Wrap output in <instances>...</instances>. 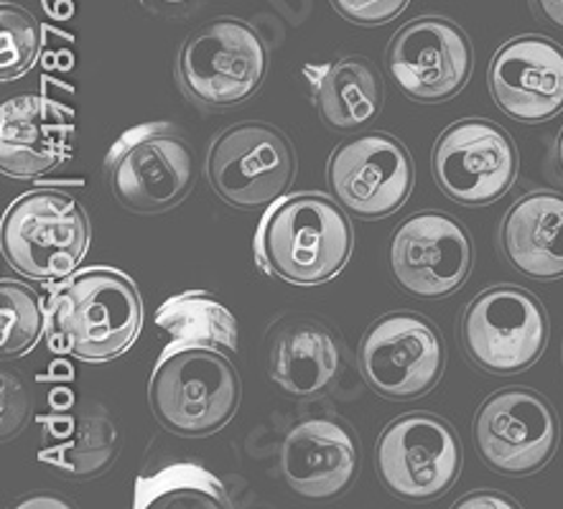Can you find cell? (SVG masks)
<instances>
[{"instance_id": "6da1fadb", "label": "cell", "mask_w": 563, "mask_h": 509, "mask_svg": "<svg viewBox=\"0 0 563 509\" xmlns=\"http://www.w3.org/2000/svg\"><path fill=\"white\" fill-rule=\"evenodd\" d=\"M355 234L342 204L324 193H286L265 209L255 230V263L265 276L319 286L347 268Z\"/></svg>"}, {"instance_id": "7a4b0ae2", "label": "cell", "mask_w": 563, "mask_h": 509, "mask_svg": "<svg viewBox=\"0 0 563 509\" xmlns=\"http://www.w3.org/2000/svg\"><path fill=\"white\" fill-rule=\"evenodd\" d=\"M143 327L135 283L110 268H92L56 290L49 329L56 350L82 362H110L133 346Z\"/></svg>"}, {"instance_id": "3957f363", "label": "cell", "mask_w": 563, "mask_h": 509, "mask_svg": "<svg viewBox=\"0 0 563 509\" xmlns=\"http://www.w3.org/2000/svg\"><path fill=\"white\" fill-rule=\"evenodd\" d=\"M148 400L166 431L181 439H205L238 413V369L214 346H166L151 372Z\"/></svg>"}, {"instance_id": "277c9868", "label": "cell", "mask_w": 563, "mask_h": 509, "mask_svg": "<svg viewBox=\"0 0 563 509\" xmlns=\"http://www.w3.org/2000/svg\"><path fill=\"white\" fill-rule=\"evenodd\" d=\"M0 245L13 270L34 280H59L77 270L90 247V222L69 193L34 189L8 207Z\"/></svg>"}, {"instance_id": "5b68a950", "label": "cell", "mask_w": 563, "mask_h": 509, "mask_svg": "<svg viewBox=\"0 0 563 509\" xmlns=\"http://www.w3.org/2000/svg\"><path fill=\"white\" fill-rule=\"evenodd\" d=\"M115 199L135 214L181 204L197 179L195 151L168 123H146L120 135L104 161Z\"/></svg>"}, {"instance_id": "8992f818", "label": "cell", "mask_w": 563, "mask_h": 509, "mask_svg": "<svg viewBox=\"0 0 563 509\" xmlns=\"http://www.w3.org/2000/svg\"><path fill=\"white\" fill-rule=\"evenodd\" d=\"M460 339L474 367L487 375H520L549 344V313L530 290L495 286L466 306Z\"/></svg>"}, {"instance_id": "52a82bcc", "label": "cell", "mask_w": 563, "mask_h": 509, "mask_svg": "<svg viewBox=\"0 0 563 509\" xmlns=\"http://www.w3.org/2000/svg\"><path fill=\"white\" fill-rule=\"evenodd\" d=\"M268 71V48L253 26L214 19L197 29L179 52L181 90L205 108H232L257 92Z\"/></svg>"}, {"instance_id": "ba28073f", "label": "cell", "mask_w": 563, "mask_h": 509, "mask_svg": "<svg viewBox=\"0 0 563 509\" xmlns=\"http://www.w3.org/2000/svg\"><path fill=\"white\" fill-rule=\"evenodd\" d=\"M383 487L404 502H433L462 474V443L454 428L433 413H406L383 428L375 446Z\"/></svg>"}, {"instance_id": "9c48e42d", "label": "cell", "mask_w": 563, "mask_h": 509, "mask_svg": "<svg viewBox=\"0 0 563 509\" xmlns=\"http://www.w3.org/2000/svg\"><path fill=\"white\" fill-rule=\"evenodd\" d=\"M357 365L380 398L418 400L444 375L446 346L439 329L421 313L393 311L365 331Z\"/></svg>"}, {"instance_id": "30bf717a", "label": "cell", "mask_w": 563, "mask_h": 509, "mask_svg": "<svg viewBox=\"0 0 563 509\" xmlns=\"http://www.w3.org/2000/svg\"><path fill=\"white\" fill-rule=\"evenodd\" d=\"M296 176L291 143L268 123H240L220 133L207 153V179L222 201L261 209L286 197Z\"/></svg>"}, {"instance_id": "8fae6325", "label": "cell", "mask_w": 563, "mask_h": 509, "mask_svg": "<svg viewBox=\"0 0 563 509\" xmlns=\"http://www.w3.org/2000/svg\"><path fill=\"white\" fill-rule=\"evenodd\" d=\"M559 420L551 402L528 387H505L482 402L474 446L482 462L505 476H530L551 462Z\"/></svg>"}, {"instance_id": "7c38bea8", "label": "cell", "mask_w": 563, "mask_h": 509, "mask_svg": "<svg viewBox=\"0 0 563 509\" xmlns=\"http://www.w3.org/2000/svg\"><path fill=\"white\" fill-rule=\"evenodd\" d=\"M439 189L464 207H487L503 199L518 176V151L505 128L482 118L449 125L433 145Z\"/></svg>"}, {"instance_id": "4fadbf2b", "label": "cell", "mask_w": 563, "mask_h": 509, "mask_svg": "<svg viewBox=\"0 0 563 509\" xmlns=\"http://www.w3.org/2000/svg\"><path fill=\"white\" fill-rule=\"evenodd\" d=\"M385 64L398 90L416 102H444L472 77V42L462 26L439 15L406 23L393 36Z\"/></svg>"}, {"instance_id": "5bb4252c", "label": "cell", "mask_w": 563, "mask_h": 509, "mask_svg": "<svg viewBox=\"0 0 563 509\" xmlns=\"http://www.w3.org/2000/svg\"><path fill=\"white\" fill-rule=\"evenodd\" d=\"M334 199L360 220H385L413 191V164L406 145L385 133L357 135L332 153L327 166Z\"/></svg>"}, {"instance_id": "9a60e30c", "label": "cell", "mask_w": 563, "mask_h": 509, "mask_svg": "<svg viewBox=\"0 0 563 509\" xmlns=\"http://www.w3.org/2000/svg\"><path fill=\"white\" fill-rule=\"evenodd\" d=\"M393 278L408 296L444 298L472 270V242L464 224L444 212H418L390 240Z\"/></svg>"}, {"instance_id": "2e32d148", "label": "cell", "mask_w": 563, "mask_h": 509, "mask_svg": "<svg viewBox=\"0 0 563 509\" xmlns=\"http://www.w3.org/2000/svg\"><path fill=\"white\" fill-rule=\"evenodd\" d=\"M489 92L518 123H545L563 110V46L526 34L497 48L487 71Z\"/></svg>"}, {"instance_id": "e0dca14e", "label": "cell", "mask_w": 563, "mask_h": 509, "mask_svg": "<svg viewBox=\"0 0 563 509\" xmlns=\"http://www.w3.org/2000/svg\"><path fill=\"white\" fill-rule=\"evenodd\" d=\"M280 468L288 487L307 499H334L347 491L360 472L357 435L332 416L303 418L286 433Z\"/></svg>"}, {"instance_id": "ac0fdd59", "label": "cell", "mask_w": 563, "mask_h": 509, "mask_svg": "<svg viewBox=\"0 0 563 509\" xmlns=\"http://www.w3.org/2000/svg\"><path fill=\"white\" fill-rule=\"evenodd\" d=\"M75 115L42 95L8 100L0 110V168L13 179H38L71 156Z\"/></svg>"}, {"instance_id": "d6986e66", "label": "cell", "mask_w": 563, "mask_h": 509, "mask_svg": "<svg viewBox=\"0 0 563 509\" xmlns=\"http://www.w3.org/2000/svg\"><path fill=\"white\" fill-rule=\"evenodd\" d=\"M500 247L520 276L563 278V193L530 191L515 201L503 217Z\"/></svg>"}, {"instance_id": "ffe728a7", "label": "cell", "mask_w": 563, "mask_h": 509, "mask_svg": "<svg viewBox=\"0 0 563 509\" xmlns=\"http://www.w3.org/2000/svg\"><path fill=\"white\" fill-rule=\"evenodd\" d=\"M342 365L332 329L311 319H286L273 331L268 375L294 398H317Z\"/></svg>"}, {"instance_id": "44dd1931", "label": "cell", "mask_w": 563, "mask_h": 509, "mask_svg": "<svg viewBox=\"0 0 563 509\" xmlns=\"http://www.w3.org/2000/svg\"><path fill=\"white\" fill-rule=\"evenodd\" d=\"M44 435L38 458L75 479L102 474L118 454V433L110 416L95 402H85L42 418Z\"/></svg>"}, {"instance_id": "7402d4cb", "label": "cell", "mask_w": 563, "mask_h": 509, "mask_svg": "<svg viewBox=\"0 0 563 509\" xmlns=\"http://www.w3.org/2000/svg\"><path fill=\"white\" fill-rule=\"evenodd\" d=\"M311 71L319 115L336 131H357L373 123L383 110V79L365 56L327 64Z\"/></svg>"}, {"instance_id": "603a6c76", "label": "cell", "mask_w": 563, "mask_h": 509, "mask_svg": "<svg viewBox=\"0 0 563 509\" xmlns=\"http://www.w3.org/2000/svg\"><path fill=\"white\" fill-rule=\"evenodd\" d=\"M156 327L172 336L168 346H214L224 354L238 352V321L212 294L189 290L158 306Z\"/></svg>"}, {"instance_id": "cb8c5ba5", "label": "cell", "mask_w": 563, "mask_h": 509, "mask_svg": "<svg viewBox=\"0 0 563 509\" xmlns=\"http://www.w3.org/2000/svg\"><path fill=\"white\" fill-rule=\"evenodd\" d=\"M135 509H230L228 489L205 466L174 462L135 482Z\"/></svg>"}, {"instance_id": "d4e9b609", "label": "cell", "mask_w": 563, "mask_h": 509, "mask_svg": "<svg viewBox=\"0 0 563 509\" xmlns=\"http://www.w3.org/2000/svg\"><path fill=\"white\" fill-rule=\"evenodd\" d=\"M44 329L46 313L36 290L15 280L0 283V354L13 359L31 352Z\"/></svg>"}, {"instance_id": "484cf974", "label": "cell", "mask_w": 563, "mask_h": 509, "mask_svg": "<svg viewBox=\"0 0 563 509\" xmlns=\"http://www.w3.org/2000/svg\"><path fill=\"white\" fill-rule=\"evenodd\" d=\"M42 52V26L15 5L0 8V79L11 82L29 71Z\"/></svg>"}, {"instance_id": "4316f807", "label": "cell", "mask_w": 563, "mask_h": 509, "mask_svg": "<svg viewBox=\"0 0 563 509\" xmlns=\"http://www.w3.org/2000/svg\"><path fill=\"white\" fill-rule=\"evenodd\" d=\"M410 0H332L334 11L357 26H383L406 11Z\"/></svg>"}, {"instance_id": "83f0119b", "label": "cell", "mask_w": 563, "mask_h": 509, "mask_svg": "<svg viewBox=\"0 0 563 509\" xmlns=\"http://www.w3.org/2000/svg\"><path fill=\"white\" fill-rule=\"evenodd\" d=\"M456 509H482V507H493V509H515L518 505L512 502L508 495H500V491H472V495H464L460 502H454Z\"/></svg>"}, {"instance_id": "f1b7e54d", "label": "cell", "mask_w": 563, "mask_h": 509, "mask_svg": "<svg viewBox=\"0 0 563 509\" xmlns=\"http://www.w3.org/2000/svg\"><path fill=\"white\" fill-rule=\"evenodd\" d=\"M530 5L538 19L563 31V0H530Z\"/></svg>"}, {"instance_id": "f546056e", "label": "cell", "mask_w": 563, "mask_h": 509, "mask_svg": "<svg viewBox=\"0 0 563 509\" xmlns=\"http://www.w3.org/2000/svg\"><path fill=\"white\" fill-rule=\"evenodd\" d=\"M15 507H21V509H38V507H52V509H67L69 507V502H64L62 497H56V495H31V497H23L19 505Z\"/></svg>"}, {"instance_id": "4dcf8cb0", "label": "cell", "mask_w": 563, "mask_h": 509, "mask_svg": "<svg viewBox=\"0 0 563 509\" xmlns=\"http://www.w3.org/2000/svg\"><path fill=\"white\" fill-rule=\"evenodd\" d=\"M556 166H559V174H561V179H563V128H561L559 141H556Z\"/></svg>"}, {"instance_id": "1f68e13d", "label": "cell", "mask_w": 563, "mask_h": 509, "mask_svg": "<svg viewBox=\"0 0 563 509\" xmlns=\"http://www.w3.org/2000/svg\"><path fill=\"white\" fill-rule=\"evenodd\" d=\"M168 3H181V0H168Z\"/></svg>"}]
</instances>
